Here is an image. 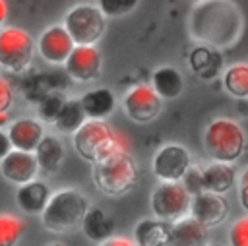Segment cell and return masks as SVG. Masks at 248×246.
Listing matches in <instances>:
<instances>
[{"mask_svg":"<svg viewBox=\"0 0 248 246\" xmlns=\"http://www.w3.org/2000/svg\"><path fill=\"white\" fill-rule=\"evenodd\" d=\"M242 27L238 10L227 0H209L192 12V35L213 46L232 43Z\"/></svg>","mask_w":248,"mask_h":246,"instance_id":"6da1fadb","label":"cell"},{"mask_svg":"<svg viewBox=\"0 0 248 246\" xmlns=\"http://www.w3.org/2000/svg\"><path fill=\"white\" fill-rule=\"evenodd\" d=\"M74 147L81 159L95 165L114 153L126 151L128 143L105 122V118H89L74 132Z\"/></svg>","mask_w":248,"mask_h":246,"instance_id":"7a4b0ae2","label":"cell"},{"mask_svg":"<svg viewBox=\"0 0 248 246\" xmlns=\"http://www.w3.org/2000/svg\"><path fill=\"white\" fill-rule=\"evenodd\" d=\"M87 209L89 201L83 194L72 188H64L50 196L41 213V221L43 227L50 232H68L81 225Z\"/></svg>","mask_w":248,"mask_h":246,"instance_id":"3957f363","label":"cell"},{"mask_svg":"<svg viewBox=\"0 0 248 246\" xmlns=\"http://www.w3.org/2000/svg\"><path fill=\"white\" fill-rule=\"evenodd\" d=\"M93 180L103 194L122 196L134 188L138 180V167L126 151H120L101 163H95Z\"/></svg>","mask_w":248,"mask_h":246,"instance_id":"277c9868","label":"cell"},{"mask_svg":"<svg viewBox=\"0 0 248 246\" xmlns=\"http://www.w3.org/2000/svg\"><path fill=\"white\" fill-rule=\"evenodd\" d=\"M244 145H246L244 132L234 120L217 118L205 128L203 147L205 153L215 161L234 163L242 155Z\"/></svg>","mask_w":248,"mask_h":246,"instance_id":"5b68a950","label":"cell"},{"mask_svg":"<svg viewBox=\"0 0 248 246\" xmlns=\"http://www.w3.org/2000/svg\"><path fill=\"white\" fill-rule=\"evenodd\" d=\"M105 17L101 8L79 4L64 15V27L76 45H95L105 33Z\"/></svg>","mask_w":248,"mask_h":246,"instance_id":"8992f818","label":"cell"},{"mask_svg":"<svg viewBox=\"0 0 248 246\" xmlns=\"http://www.w3.org/2000/svg\"><path fill=\"white\" fill-rule=\"evenodd\" d=\"M190 203H192V194L184 188L180 180L178 182L161 180V184L151 194L153 215L170 223L186 217V213L190 211Z\"/></svg>","mask_w":248,"mask_h":246,"instance_id":"52a82bcc","label":"cell"},{"mask_svg":"<svg viewBox=\"0 0 248 246\" xmlns=\"http://www.w3.org/2000/svg\"><path fill=\"white\" fill-rule=\"evenodd\" d=\"M33 39L19 27L0 31V66L10 72H23L33 58Z\"/></svg>","mask_w":248,"mask_h":246,"instance_id":"ba28073f","label":"cell"},{"mask_svg":"<svg viewBox=\"0 0 248 246\" xmlns=\"http://www.w3.org/2000/svg\"><path fill=\"white\" fill-rule=\"evenodd\" d=\"M190 167V153L178 143L163 145L153 157V172L159 180L178 182Z\"/></svg>","mask_w":248,"mask_h":246,"instance_id":"9c48e42d","label":"cell"},{"mask_svg":"<svg viewBox=\"0 0 248 246\" xmlns=\"http://www.w3.org/2000/svg\"><path fill=\"white\" fill-rule=\"evenodd\" d=\"M126 114L140 124L151 122L161 112V97L149 85H136L124 97Z\"/></svg>","mask_w":248,"mask_h":246,"instance_id":"30bf717a","label":"cell"},{"mask_svg":"<svg viewBox=\"0 0 248 246\" xmlns=\"http://www.w3.org/2000/svg\"><path fill=\"white\" fill-rule=\"evenodd\" d=\"M190 215L194 219H198L202 225H205L207 229L217 227L229 215V201L223 198V194L202 190V192L192 196Z\"/></svg>","mask_w":248,"mask_h":246,"instance_id":"8fae6325","label":"cell"},{"mask_svg":"<svg viewBox=\"0 0 248 246\" xmlns=\"http://www.w3.org/2000/svg\"><path fill=\"white\" fill-rule=\"evenodd\" d=\"M64 64L72 79L91 81L101 74V52L93 45H76Z\"/></svg>","mask_w":248,"mask_h":246,"instance_id":"7c38bea8","label":"cell"},{"mask_svg":"<svg viewBox=\"0 0 248 246\" xmlns=\"http://www.w3.org/2000/svg\"><path fill=\"white\" fill-rule=\"evenodd\" d=\"M74 46L72 35L62 25H52L39 37V54L48 64H64Z\"/></svg>","mask_w":248,"mask_h":246,"instance_id":"4fadbf2b","label":"cell"},{"mask_svg":"<svg viewBox=\"0 0 248 246\" xmlns=\"http://www.w3.org/2000/svg\"><path fill=\"white\" fill-rule=\"evenodd\" d=\"M0 172L6 180L14 184H25L35 178L39 172V163L35 157V151H23V149H12L2 161H0Z\"/></svg>","mask_w":248,"mask_h":246,"instance_id":"5bb4252c","label":"cell"},{"mask_svg":"<svg viewBox=\"0 0 248 246\" xmlns=\"http://www.w3.org/2000/svg\"><path fill=\"white\" fill-rule=\"evenodd\" d=\"M172 223L165 219H143L136 225L134 242L140 246H163L172 242Z\"/></svg>","mask_w":248,"mask_h":246,"instance_id":"9a60e30c","label":"cell"},{"mask_svg":"<svg viewBox=\"0 0 248 246\" xmlns=\"http://www.w3.org/2000/svg\"><path fill=\"white\" fill-rule=\"evenodd\" d=\"M8 136H10L16 149L35 151L39 141L45 136V130H43V124L35 118H19V120L10 124Z\"/></svg>","mask_w":248,"mask_h":246,"instance_id":"2e32d148","label":"cell"},{"mask_svg":"<svg viewBox=\"0 0 248 246\" xmlns=\"http://www.w3.org/2000/svg\"><path fill=\"white\" fill-rule=\"evenodd\" d=\"M48 200H50L48 186L41 180H35V178L25 182V184H19V190L16 194V201H17L19 209L23 213H29V215L43 213Z\"/></svg>","mask_w":248,"mask_h":246,"instance_id":"e0dca14e","label":"cell"},{"mask_svg":"<svg viewBox=\"0 0 248 246\" xmlns=\"http://www.w3.org/2000/svg\"><path fill=\"white\" fill-rule=\"evenodd\" d=\"M172 244H182V246H200L207 242V227L202 225L198 219L182 217L172 223Z\"/></svg>","mask_w":248,"mask_h":246,"instance_id":"ac0fdd59","label":"cell"},{"mask_svg":"<svg viewBox=\"0 0 248 246\" xmlns=\"http://www.w3.org/2000/svg\"><path fill=\"white\" fill-rule=\"evenodd\" d=\"M35 157L39 163V169L46 174H52L60 169L62 159H64V145L60 143L58 138L46 134L43 136V139L39 141L37 149H35Z\"/></svg>","mask_w":248,"mask_h":246,"instance_id":"d6986e66","label":"cell"},{"mask_svg":"<svg viewBox=\"0 0 248 246\" xmlns=\"http://www.w3.org/2000/svg\"><path fill=\"white\" fill-rule=\"evenodd\" d=\"M234 186V170L231 163L215 161L203 169V190L225 194Z\"/></svg>","mask_w":248,"mask_h":246,"instance_id":"ffe728a7","label":"cell"},{"mask_svg":"<svg viewBox=\"0 0 248 246\" xmlns=\"http://www.w3.org/2000/svg\"><path fill=\"white\" fill-rule=\"evenodd\" d=\"M83 232L93 242H105L114 232V221L103 211V209H87L83 221H81Z\"/></svg>","mask_w":248,"mask_h":246,"instance_id":"44dd1931","label":"cell"},{"mask_svg":"<svg viewBox=\"0 0 248 246\" xmlns=\"http://www.w3.org/2000/svg\"><path fill=\"white\" fill-rule=\"evenodd\" d=\"M151 87L157 91L159 97L163 99H174L182 93L184 89V79L182 74L170 66H163L159 70H155L153 77H151Z\"/></svg>","mask_w":248,"mask_h":246,"instance_id":"7402d4cb","label":"cell"},{"mask_svg":"<svg viewBox=\"0 0 248 246\" xmlns=\"http://www.w3.org/2000/svg\"><path fill=\"white\" fill-rule=\"evenodd\" d=\"M81 105L87 118H107L114 110V95L105 87L91 89L81 97Z\"/></svg>","mask_w":248,"mask_h":246,"instance_id":"603a6c76","label":"cell"},{"mask_svg":"<svg viewBox=\"0 0 248 246\" xmlns=\"http://www.w3.org/2000/svg\"><path fill=\"white\" fill-rule=\"evenodd\" d=\"M87 114L85 108L81 105V99H66L62 110L58 112L56 120H54V128L62 134H72L85 122Z\"/></svg>","mask_w":248,"mask_h":246,"instance_id":"cb8c5ba5","label":"cell"},{"mask_svg":"<svg viewBox=\"0 0 248 246\" xmlns=\"http://www.w3.org/2000/svg\"><path fill=\"white\" fill-rule=\"evenodd\" d=\"M190 66L192 70L200 76V77H211L215 76V72L221 66V56L215 48L209 46H198L192 54H190Z\"/></svg>","mask_w":248,"mask_h":246,"instance_id":"d4e9b609","label":"cell"},{"mask_svg":"<svg viewBox=\"0 0 248 246\" xmlns=\"http://www.w3.org/2000/svg\"><path fill=\"white\" fill-rule=\"evenodd\" d=\"M223 85L229 95L236 99H248V64H234L223 76Z\"/></svg>","mask_w":248,"mask_h":246,"instance_id":"484cf974","label":"cell"},{"mask_svg":"<svg viewBox=\"0 0 248 246\" xmlns=\"http://www.w3.org/2000/svg\"><path fill=\"white\" fill-rule=\"evenodd\" d=\"M25 225L17 215L2 213L0 215V246H12L19 240Z\"/></svg>","mask_w":248,"mask_h":246,"instance_id":"4316f807","label":"cell"},{"mask_svg":"<svg viewBox=\"0 0 248 246\" xmlns=\"http://www.w3.org/2000/svg\"><path fill=\"white\" fill-rule=\"evenodd\" d=\"M66 99L58 91H48L45 97L39 99V116L45 122H54L58 112L62 110Z\"/></svg>","mask_w":248,"mask_h":246,"instance_id":"83f0119b","label":"cell"},{"mask_svg":"<svg viewBox=\"0 0 248 246\" xmlns=\"http://www.w3.org/2000/svg\"><path fill=\"white\" fill-rule=\"evenodd\" d=\"M138 0H99V8L107 17H120L136 8Z\"/></svg>","mask_w":248,"mask_h":246,"instance_id":"f1b7e54d","label":"cell"},{"mask_svg":"<svg viewBox=\"0 0 248 246\" xmlns=\"http://www.w3.org/2000/svg\"><path fill=\"white\" fill-rule=\"evenodd\" d=\"M182 184H184V188L194 196V194H198V192H202L203 190V170L200 169V167H188V170L184 172V176H182Z\"/></svg>","mask_w":248,"mask_h":246,"instance_id":"f546056e","label":"cell"},{"mask_svg":"<svg viewBox=\"0 0 248 246\" xmlns=\"http://www.w3.org/2000/svg\"><path fill=\"white\" fill-rule=\"evenodd\" d=\"M229 240L232 246H248V217L238 219L229 232Z\"/></svg>","mask_w":248,"mask_h":246,"instance_id":"4dcf8cb0","label":"cell"},{"mask_svg":"<svg viewBox=\"0 0 248 246\" xmlns=\"http://www.w3.org/2000/svg\"><path fill=\"white\" fill-rule=\"evenodd\" d=\"M12 103H14V87L4 76H0V114L8 112Z\"/></svg>","mask_w":248,"mask_h":246,"instance_id":"1f68e13d","label":"cell"},{"mask_svg":"<svg viewBox=\"0 0 248 246\" xmlns=\"http://www.w3.org/2000/svg\"><path fill=\"white\" fill-rule=\"evenodd\" d=\"M238 200L244 211H248V167L240 174V188H238Z\"/></svg>","mask_w":248,"mask_h":246,"instance_id":"d6a6232c","label":"cell"},{"mask_svg":"<svg viewBox=\"0 0 248 246\" xmlns=\"http://www.w3.org/2000/svg\"><path fill=\"white\" fill-rule=\"evenodd\" d=\"M12 147H14V143H12V139H10V136L6 134V132H2L0 130V161L12 151Z\"/></svg>","mask_w":248,"mask_h":246,"instance_id":"836d02e7","label":"cell"},{"mask_svg":"<svg viewBox=\"0 0 248 246\" xmlns=\"http://www.w3.org/2000/svg\"><path fill=\"white\" fill-rule=\"evenodd\" d=\"M103 244H108V246H132V240H128V238H107Z\"/></svg>","mask_w":248,"mask_h":246,"instance_id":"e575fe53","label":"cell"},{"mask_svg":"<svg viewBox=\"0 0 248 246\" xmlns=\"http://www.w3.org/2000/svg\"><path fill=\"white\" fill-rule=\"evenodd\" d=\"M6 15H8V4H6V0H0V25L4 23Z\"/></svg>","mask_w":248,"mask_h":246,"instance_id":"d590c367","label":"cell"}]
</instances>
